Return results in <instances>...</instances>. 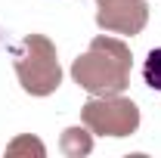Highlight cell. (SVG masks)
Returning a JSON list of instances; mask_svg holds the SVG:
<instances>
[{
	"label": "cell",
	"mask_w": 161,
	"mask_h": 158,
	"mask_svg": "<svg viewBox=\"0 0 161 158\" xmlns=\"http://www.w3.org/2000/svg\"><path fill=\"white\" fill-rule=\"evenodd\" d=\"M130 68H133V56L130 47L118 37H99L90 40L87 53L75 59L71 65V78L78 87H84L93 96H115L124 93L130 84Z\"/></svg>",
	"instance_id": "cell-1"
},
{
	"label": "cell",
	"mask_w": 161,
	"mask_h": 158,
	"mask_svg": "<svg viewBox=\"0 0 161 158\" xmlns=\"http://www.w3.org/2000/svg\"><path fill=\"white\" fill-rule=\"evenodd\" d=\"M13 65L22 90L31 96H50L62 84V68L53 40L43 34H28L13 47Z\"/></svg>",
	"instance_id": "cell-2"
},
{
	"label": "cell",
	"mask_w": 161,
	"mask_h": 158,
	"mask_svg": "<svg viewBox=\"0 0 161 158\" xmlns=\"http://www.w3.org/2000/svg\"><path fill=\"white\" fill-rule=\"evenodd\" d=\"M80 121L84 127H90V133L99 137H130L140 127V109L133 99H124L121 93L93 96L90 102H84Z\"/></svg>",
	"instance_id": "cell-3"
},
{
	"label": "cell",
	"mask_w": 161,
	"mask_h": 158,
	"mask_svg": "<svg viewBox=\"0 0 161 158\" xmlns=\"http://www.w3.org/2000/svg\"><path fill=\"white\" fill-rule=\"evenodd\" d=\"M149 22L146 0H96V25L115 34H140Z\"/></svg>",
	"instance_id": "cell-4"
},
{
	"label": "cell",
	"mask_w": 161,
	"mask_h": 158,
	"mask_svg": "<svg viewBox=\"0 0 161 158\" xmlns=\"http://www.w3.org/2000/svg\"><path fill=\"white\" fill-rule=\"evenodd\" d=\"M59 149H62V155H68V158L90 155V149H93L90 127H87V130H84V127H68V130L62 133V139H59Z\"/></svg>",
	"instance_id": "cell-5"
},
{
	"label": "cell",
	"mask_w": 161,
	"mask_h": 158,
	"mask_svg": "<svg viewBox=\"0 0 161 158\" xmlns=\"http://www.w3.org/2000/svg\"><path fill=\"white\" fill-rule=\"evenodd\" d=\"M142 78H146V84H149L152 90H161V47H158V50H152V53L146 56Z\"/></svg>",
	"instance_id": "cell-6"
},
{
	"label": "cell",
	"mask_w": 161,
	"mask_h": 158,
	"mask_svg": "<svg viewBox=\"0 0 161 158\" xmlns=\"http://www.w3.org/2000/svg\"><path fill=\"white\" fill-rule=\"evenodd\" d=\"M25 152H34L37 158L47 155V149H43V143L37 137H19V139H13L6 146V155H25Z\"/></svg>",
	"instance_id": "cell-7"
}]
</instances>
